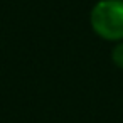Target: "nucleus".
Here are the masks:
<instances>
[{"label":"nucleus","instance_id":"nucleus-1","mask_svg":"<svg viewBox=\"0 0 123 123\" xmlns=\"http://www.w3.org/2000/svg\"><path fill=\"white\" fill-rule=\"evenodd\" d=\"M89 25L103 41H123V0H99L89 12Z\"/></svg>","mask_w":123,"mask_h":123},{"label":"nucleus","instance_id":"nucleus-2","mask_svg":"<svg viewBox=\"0 0 123 123\" xmlns=\"http://www.w3.org/2000/svg\"><path fill=\"white\" fill-rule=\"evenodd\" d=\"M111 61H113V64L116 68L123 69V41L116 42V46L113 47V51H111Z\"/></svg>","mask_w":123,"mask_h":123}]
</instances>
